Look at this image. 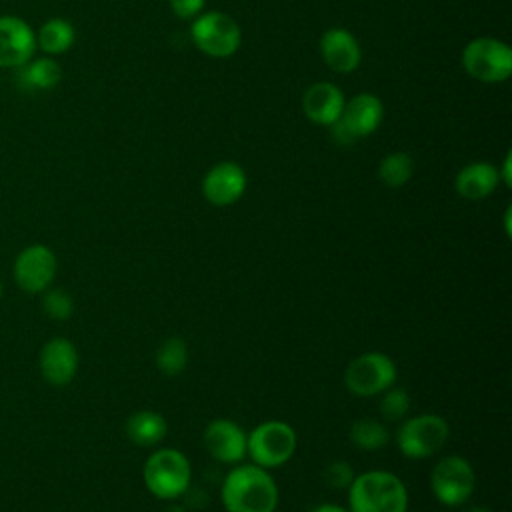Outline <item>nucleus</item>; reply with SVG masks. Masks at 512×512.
Segmentation results:
<instances>
[{
	"label": "nucleus",
	"mask_w": 512,
	"mask_h": 512,
	"mask_svg": "<svg viewBox=\"0 0 512 512\" xmlns=\"http://www.w3.org/2000/svg\"><path fill=\"white\" fill-rule=\"evenodd\" d=\"M410 404H412V400H410V394L406 392V388H400L394 384L380 394L378 408L386 422H402L406 418V414L410 412Z\"/></svg>",
	"instance_id": "393cba45"
},
{
	"label": "nucleus",
	"mask_w": 512,
	"mask_h": 512,
	"mask_svg": "<svg viewBox=\"0 0 512 512\" xmlns=\"http://www.w3.org/2000/svg\"><path fill=\"white\" fill-rule=\"evenodd\" d=\"M204 446L222 464H240L246 458L244 428L230 418H214L204 428Z\"/></svg>",
	"instance_id": "f8f14e48"
},
{
	"label": "nucleus",
	"mask_w": 512,
	"mask_h": 512,
	"mask_svg": "<svg viewBox=\"0 0 512 512\" xmlns=\"http://www.w3.org/2000/svg\"><path fill=\"white\" fill-rule=\"evenodd\" d=\"M302 108L308 120L322 126H332L338 122L342 108H344V96L342 90L336 88L330 82H318L312 84L302 98Z\"/></svg>",
	"instance_id": "f3484780"
},
{
	"label": "nucleus",
	"mask_w": 512,
	"mask_h": 512,
	"mask_svg": "<svg viewBox=\"0 0 512 512\" xmlns=\"http://www.w3.org/2000/svg\"><path fill=\"white\" fill-rule=\"evenodd\" d=\"M58 272V258L46 244H30L18 252L12 276L20 290L28 294H42L48 290Z\"/></svg>",
	"instance_id": "9d476101"
},
{
	"label": "nucleus",
	"mask_w": 512,
	"mask_h": 512,
	"mask_svg": "<svg viewBox=\"0 0 512 512\" xmlns=\"http://www.w3.org/2000/svg\"><path fill=\"white\" fill-rule=\"evenodd\" d=\"M278 498V484L272 474L252 462L234 464L220 486L226 512H274Z\"/></svg>",
	"instance_id": "f257e3e1"
},
{
	"label": "nucleus",
	"mask_w": 512,
	"mask_h": 512,
	"mask_svg": "<svg viewBox=\"0 0 512 512\" xmlns=\"http://www.w3.org/2000/svg\"><path fill=\"white\" fill-rule=\"evenodd\" d=\"M188 366V346L180 336L166 338L156 350V368L166 376H178Z\"/></svg>",
	"instance_id": "5701e85b"
},
{
	"label": "nucleus",
	"mask_w": 512,
	"mask_h": 512,
	"mask_svg": "<svg viewBox=\"0 0 512 512\" xmlns=\"http://www.w3.org/2000/svg\"><path fill=\"white\" fill-rule=\"evenodd\" d=\"M42 294V308L48 318L62 322L74 314V300L64 288H48Z\"/></svg>",
	"instance_id": "a878e982"
},
{
	"label": "nucleus",
	"mask_w": 512,
	"mask_h": 512,
	"mask_svg": "<svg viewBox=\"0 0 512 512\" xmlns=\"http://www.w3.org/2000/svg\"><path fill=\"white\" fill-rule=\"evenodd\" d=\"M448 436V420L440 414L424 412L402 420L396 432V446L410 460H426L446 446Z\"/></svg>",
	"instance_id": "39448f33"
},
{
	"label": "nucleus",
	"mask_w": 512,
	"mask_h": 512,
	"mask_svg": "<svg viewBox=\"0 0 512 512\" xmlns=\"http://www.w3.org/2000/svg\"><path fill=\"white\" fill-rule=\"evenodd\" d=\"M500 184L498 168L488 162H472L464 166L454 180L456 192L466 200H484Z\"/></svg>",
	"instance_id": "a211bd4d"
},
{
	"label": "nucleus",
	"mask_w": 512,
	"mask_h": 512,
	"mask_svg": "<svg viewBox=\"0 0 512 512\" xmlns=\"http://www.w3.org/2000/svg\"><path fill=\"white\" fill-rule=\"evenodd\" d=\"M38 368L42 378L52 386H66L78 372V350L72 340L64 336L50 338L38 354Z\"/></svg>",
	"instance_id": "4468645a"
},
{
	"label": "nucleus",
	"mask_w": 512,
	"mask_h": 512,
	"mask_svg": "<svg viewBox=\"0 0 512 512\" xmlns=\"http://www.w3.org/2000/svg\"><path fill=\"white\" fill-rule=\"evenodd\" d=\"M504 230H506V236H510V208H506V214H504Z\"/></svg>",
	"instance_id": "2f4dec72"
},
{
	"label": "nucleus",
	"mask_w": 512,
	"mask_h": 512,
	"mask_svg": "<svg viewBox=\"0 0 512 512\" xmlns=\"http://www.w3.org/2000/svg\"><path fill=\"white\" fill-rule=\"evenodd\" d=\"M62 78L60 66L52 58L30 60L18 68V80L24 90H50Z\"/></svg>",
	"instance_id": "aec40b11"
},
{
	"label": "nucleus",
	"mask_w": 512,
	"mask_h": 512,
	"mask_svg": "<svg viewBox=\"0 0 512 512\" xmlns=\"http://www.w3.org/2000/svg\"><path fill=\"white\" fill-rule=\"evenodd\" d=\"M124 430L130 442L142 448H150L166 438L168 424L166 418L154 410H136L126 418Z\"/></svg>",
	"instance_id": "6ab92c4d"
},
{
	"label": "nucleus",
	"mask_w": 512,
	"mask_h": 512,
	"mask_svg": "<svg viewBox=\"0 0 512 512\" xmlns=\"http://www.w3.org/2000/svg\"><path fill=\"white\" fill-rule=\"evenodd\" d=\"M510 164H512V154L508 152L506 158H504V164H502V170H498V176L500 180L504 182V186H512V172H510Z\"/></svg>",
	"instance_id": "c85d7f7f"
},
{
	"label": "nucleus",
	"mask_w": 512,
	"mask_h": 512,
	"mask_svg": "<svg viewBox=\"0 0 512 512\" xmlns=\"http://www.w3.org/2000/svg\"><path fill=\"white\" fill-rule=\"evenodd\" d=\"M354 476V468L346 460H334L324 470V482L334 490H346Z\"/></svg>",
	"instance_id": "bb28decb"
},
{
	"label": "nucleus",
	"mask_w": 512,
	"mask_h": 512,
	"mask_svg": "<svg viewBox=\"0 0 512 512\" xmlns=\"http://www.w3.org/2000/svg\"><path fill=\"white\" fill-rule=\"evenodd\" d=\"M464 70L480 82H504L512 74V50L496 38H476L462 52Z\"/></svg>",
	"instance_id": "6e6552de"
},
{
	"label": "nucleus",
	"mask_w": 512,
	"mask_h": 512,
	"mask_svg": "<svg viewBox=\"0 0 512 512\" xmlns=\"http://www.w3.org/2000/svg\"><path fill=\"white\" fill-rule=\"evenodd\" d=\"M72 44L74 28L64 18L46 20L36 34V46H40V50L46 54H64Z\"/></svg>",
	"instance_id": "4be33fe9"
},
{
	"label": "nucleus",
	"mask_w": 512,
	"mask_h": 512,
	"mask_svg": "<svg viewBox=\"0 0 512 512\" xmlns=\"http://www.w3.org/2000/svg\"><path fill=\"white\" fill-rule=\"evenodd\" d=\"M298 438L284 420H264L250 430L246 438V456L252 464L272 470L284 466L296 452Z\"/></svg>",
	"instance_id": "20e7f679"
},
{
	"label": "nucleus",
	"mask_w": 512,
	"mask_h": 512,
	"mask_svg": "<svg viewBox=\"0 0 512 512\" xmlns=\"http://www.w3.org/2000/svg\"><path fill=\"white\" fill-rule=\"evenodd\" d=\"M144 486L158 500H178L192 482V464L184 452L176 448L154 450L142 468Z\"/></svg>",
	"instance_id": "7ed1b4c3"
},
{
	"label": "nucleus",
	"mask_w": 512,
	"mask_h": 512,
	"mask_svg": "<svg viewBox=\"0 0 512 512\" xmlns=\"http://www.w3.org/2000/svg\"><path fill=\"white\" fill-rule=\"evenodd\" d=\"M312 512H348V508H342V506H338V504L326 502V504H320V506H316Z\"/></svg>",
	"instance_id": "c756f323"
},
{
	"label": "nucleus",
	"mask_w": 512,
	"mask_h": 512,
	"mask_svg": "<svg viewBox=\"0 0 512 512\" xmlns=\"http://www.w3.org/2000/svg\"><path fill=\"white\" fill-rule=\"evenodd\" d=\"M382 116H384V108L380 98L364 92L354 96L348 104H344L338 122L332 126L338 128V138L344 144H348L356 138H364L372 134L380 126Z\"/></svg>",
	"instance_id": "9b49d317"
},
{
	"label": "nucleus",
	"mask_w": 512,
	"mask_h": 512,
	"mask_svg": "<svg viewBox=\"0 0 512 512\" xmlns=\"http://www.w3.org/2000/svg\"><path fill=\"white\" fill-rule=\"evenodd\" d=\"M36 32L18 16H0V68H20L36 52Z\"/></svg>",
	"instance_id": "ddd939ff"
},
{
	"label": "nucleus",
	"mask_w": 512,
	"mask_h": 512,
	"mask_svg": "<svg viewBox=\"0 0 512 512\" xmlns=\"http://www.w3.org/2000/svg\"><path fill=\"white\" fill-rule=\"evenodd\" d=\"M396 362L384 352H364L352 358L344 370V386L352 396L374 398L396 384Z\"/></svg>",
	"instance_id": "423d86ee"
},
{
	"label": "nucleus",
	"mask_w": 512,
	"mask_h": 512,
	"mask_svg": "<svg viewBox=\"0 0 512 512\" xmlns=\"http://www.w3.org/2000/svg\"><path fill=\"white\" fill-rule=\"evenodd\" d=\"M468 512H492V510H488V508H484V506H472Z\"/></svg>",
	"instance_id": "473e14b6"
},
{
	"label": "nucleus",
	"mask_w": 512,
	"mask_h": 512,
	"mask_svg": "<svg viewBox=\"0 0 512 512\" xmlns=\"http://www.w3.org/2000/svg\"><path fill=\"white\" fill-rule=\"evenodd\" d=\"M476 488V472L460 454L442 456L430 474V490L434 498L448 508H456L470 500Z\"/></svg>",
	"instance_id": "0eeeda50"
},
{
	"label": "nucleus",
	"mask_w": 512,
	"mask_h": 512,
	"mask_svg": "<svg viewBox=\"0 0 512 512\" xmlns=\"http://www.w3.org/2000/svg\"><path fill=\"white\" fill-rule=\"evenodd\" d=\"M348 490V512H408V490L390 470L356 474Z\"/></svg>",
	"instance_id": "f03ea898"
},
{
	"label": "nucleus",
	"mask_w": 512,
	"mask_h": 512,
	"mask_svg": "<svg viewBox=\"0 0 512 512\" xmlns=\"http://www.w3.org/2000/svg\"><path fill=\"white\" fill-rule=\"evenodd\" d=\"M348 438L356 448H360L364 452H374V450L384 448L390 442V432L382 420L364 416V418H358L352 422V426L348 430Z\"/></svg>",
	"instance_id": "412c9836"
},
{
	"label": "nucleus",
	"mask_w": 512,
	"mask_h": 512,
	"mask_svg": "<svg viewBox=\"0 0 512 512\" xmlns=\"http://www.w3.org/2000/svg\"><path fill=\"white\" fill-rule=\"evenodd\" d=\"M320 54L330 70L348 74L360 64V46L344 28H330L320 38Z\"/></svg>",
	"instance_id": "dca6fc26"
},
{
	"label": "nucleus",
	"mask_w": 512,
	"mask_h": 512,
	"mask_svg": "<svg viewBox=\"0 0 512 512\" xmlns=\"http://www.w3.org/2000/svg\"><path fill=\"white\" fill-rule=\"evenodd\" d=\"M414 174V162L406 152L388 154L378 166V178L388 188L404 186Z\"/></svg>",
	"instance_id": "b1692460"
},
{
	"label": "nucleus",
	"mask_w": 512,
	"mask_h": 512,
	"mask_svg": "<svg viewBox=\"0 0 512 512\" xmlns=\"http://www.w3.org/2000/svg\"><path fill=\"white\" fill-rule=\"evenodd\" d=\"M194 44L212 58L232 56L242 40L240 26L224 12H204L192 22Z\"/></svg>",
	"instance_id": "1a4fd4ad"
},
{
	"label": "nucleus",
	"mask_w": 512,
	"mask_h": 512,
	"mask_svg": "<svg viewBox=\"0 0 512 512\" xmlns=\"http://www.w3.org/2000/svg\"><path fill=\"white\" fill-rule=\"evenodd\" d=\"M246 184V172L240 164L220 162L206 172L202 180V196L212 206H230L242 198Z\"/></svg>",
	"instance_id": "2eb2a0df"
},
{
	"label": "nucleus",
	"mask_w": 512,
	"mask_h": 512,
	"mask_svg": "<svg viewBox=\"0 0 512 512\" xmlns=\"http://www.w3.org/2000/svg\"><path fill=\"white\" fill-rule=\"evenodd\" d=\"M178 18H192L204 8V0H168Z\"/></svg>",
	"instance_id": "cd10ccee"
},
{
	"label": "nucleus",
	"mask_w": 512,
	"mask_h": 512,
	"mask_svg": "<svg viewBox=\"0 0 512 512\" xmlns=\"http://www.w3.org/2000/svg\"><path fill=\"white\" fill-rule=\"evenodd\" d=\"M162 512H188L184 506H180V504H170V506H166Z\"/></svg>",
	"instance_id": "7c9ffc66"
},
{
	"label": "nucleus",
	"mask_w": 512,
	"mask_h": 512,
	"mask_svg": "<svg viewBox=\"0 0 512 512\" xmlns=\"http://www.w3.org/2000/svg\"><path fill=\"white\" fill-rule=\"evenodd\" d=\"M2 292H4V288H2V282H0V298H2Z\"/></svg>",
	"instance_id": "72a5a7b5"
}]
</instances>
